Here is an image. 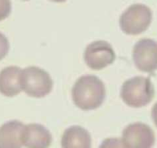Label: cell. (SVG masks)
<instances>
[{"instance_id":"obj_2","label":"cell","mask_w":157,"mask_h":148,"mask_svg":"<svg viewBox=\"0 0 157 148\" xmlns=\"http://www.w3.org/2000/svg\"><path fill=\"white\" fill-rule=\"evenodd\" d=\"M120 94L127 105L140 108L151 102L155 96V88L149 77L135 76L124 82Z\"/></svg>"},{"instance_id":"obj_13","label":"cell","mask_w":157,"mask_h":148,"mask_svg":"<svg viewBox=\"0 0 157 148\" xmlns=\"http://www.w3.org/2000/svg\"><path fill=\"white\" fill-rule=\"evenodd\" d=\"M99 148H125L120 139L116 138H107L102 142Z\"/></svg>"},{"instance_id":"obj_3","label":"cell","mask_w":157,"mask_h":148,"mask_svg":"<svg viewBox=\"0 0 157 148\" xmlns=\"http://www.w3.org/2000/svg\"><path fill=\"white\" fill-rule=\"evenodd\" d=\"M20 85L22 91L27 95L42 98L51 92L53 81L49 73L43 69L29 66L21 72Z\"/></svg>"},{"instance_id":"obj_12","label":"cell","mask_w":157,"mask_h":148,"mask_svg":"<svg viewBox=\"0 0 157 148\" xmlns=\"http://www.w3.org/2000/svg\"><path fill=\"white\" fill-rule=\"evenodd\" d=\"M11 12V0H0V21H2L9 17Z\"/></svg>"},{"instance_id":"obj_17","label":"cell","mask_w":157,"mask_h":148,"mask_svg":"<svg viewBox=\"0 0 157 148\" xmlns=\"http://www.w3.org/2000/svg\"><path fill=\"white\" fill-rule=\"evenodd\" d=\"M22 1H29V0H22Z\"/></svg>"},{"instance_id":"obj_1","label":"cell","mask_w":157,"mask_h":148,"mask_svg":"<svg viewBox=\"0 0 157 148\" xmlns=\"http://www.w3.org/2000/svg\"><path fill=\"white\" fill-rule=\"evenodd\" d=\"M105 87L98 77L86 75L78 78L72 89L74 105L83 110L100 107L105 98Z\"/></svg>"},{"instance_id":"obj_9","label":"cell","mask_w":157,"mask_h":148,"mask_svg":"<svg viewBox=\"0 0 157 148\" xmlns=\"http://www.w3.org/2000/svg\"><path fill=\"white\" fill-rule=\"evenodd\" d=\"M21 69L12 65L3 68L0 72V93L8 97H13L22 91L20 85Z\"/></svg>"},{"instance_id":"obj_8","label":"cell","mask_w":157,"mask_h":148,"mask_svg":"<svg viewBox=\"0 0 157 148\" xmlns=\"http://www.w3.org/2000/svg\"><path fill=\"white\" fill-rule=\"evenodd\" d=\"M21 142L27 148H48L52 143V135L44 126L33 123L24 125Z\"/></svg>"},{"instance_id":"obj_11","label":"cell","mask_w":157,"mask_h":148,"mask_svg":"<svg viewBox=\"0 0 157 148\" xmlns=\"http://www.w3.org/2000/svg\"><path fill=\"white\" fill-rule=\"evenodd\" d=\"M63 148H91L92 138L88 131L80 126H72L65 130L62 137Z\"/></svg>"},{"instance_id":"obj_7","label":"cell","mask_w":157,"mask_h":148,"mask_svg":"<svg viewBox=\"0 0 157 148\" xmlns=\"http://www.w3.org/2000/svg\"><path fill=\"white\" fill-rule=\"evenodd\" d=\"M133 60L139 70L154 74L157 70V42L151 39L139 40L133 47Z\"/></svg>"},{"instance_id":"obj_10","label":"cell","mask_w":157,"mask_h":148,"mask_svg":"<svg viewBox=\"0 0 157 148\" xmlns=\"http://www.w3.org/2000/svg\"><path fill=\"white\" fill-rule=\"evenodd\" d=\"M24 124L19 120L8 121L0 127V148H21Z\"/></svg>"},{"instance_id":"obj_14","label":"cell","mask_w":157,"mask_h":148,"mask_svg":"<svg viewBox=\"0 0 157 148\" xmlns=\"http://www.w3.org/2000/svg\"><path fill=\"white\" fill-rule=\"evenodd\" d=\"M10 50V43L7 37L0 32V60H3Z\"/></svg>"},{"instance_id":"obj_16","label":"cell","mask_w":157,"mask_h":148,"mask_svg":"<svg viewBox=\"0 0 157 148\" xmlns=\"http://www.w3.org/2000/svg\"><path fill=\"white\" fill-rule=\"evenodd\" d=\"M50 1L56 2V3H63V2H64L67 1V0H50Z\"/></svg>"},{"instance_id":"obj_5","label":"cell","mask_w":157,"mask_h":148,"mask_svg":"<svg viewBox=\"0 0 157 148\" xmlns=\"http://www.w3.org/2000/svg\"><path fill=\"white\" fill-rule=\"evenodd\" d=\"M84 58L90 68L100 70L112 64L116 58V55L109 43L96 40L86 46Z\"/></svg>"},{"instance_id":"obj_15","label":"cell","mask_w":157,"mask_h":148,"mask_svg":"<svg viewBox=\"0 0 157 148\" xmlns=\"http://www.w3.org/2000/svg\"><path fill=\"white\" fill-rule=\"evenodd\" d=\"M152 118L154 121L155 124L157 127V102L154 105L152 109Z\"/></svg>"},{"instance_id":"obj_4","label":"cell","mask_w":157,"mask_h":148,"mask_svg":"<svg viewBox=\"0 0 157 148\" xmlns=\"http://www.w3.org/2000/svg\"><path fill=\"white\" fill-rule=\"evenodd\" d=\"M152 13L144 4L135 3L130 6L121 14L119 24L123 32L129 35H137L149 27Z\"/></svg>"},{"instance_id":"obj_6","label":"cell","mask_w":157,"mask_h":148,"mask_svg":"<svg viewBox=\"0 0 157 148\" xmlns=\"http://www.w3.org/2000/svg\"><path fill=\"white\" fill-rule=\"evenodd\" d=\"M125 148H152L155 145V133L151 127L143 122L127 126L122 133Z\"/></svg>"}]
</instances>
